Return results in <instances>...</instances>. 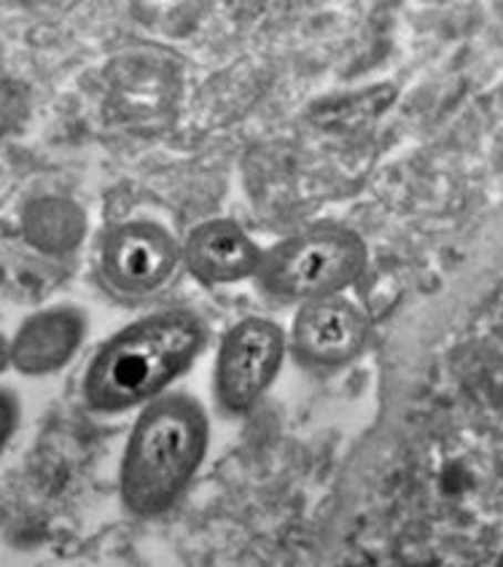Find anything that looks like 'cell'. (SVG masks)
I'll use <instances>...</instances> for the list:
<instances>
[{
	"mask_svg": "<svg viewBox=\"0 0 503 567\" xmlns=\"http://www.w3.org/2000/svg\"><path fill=\"white\" fill-rule=\"evenodd\" d=\"M261 256L264 248L243 229V224L226 216L199 220L181 239L184 269L207 288L256 280Z\"/></svg>",
	"mask_w": 503,
	"mask_h": 567,
	"instance_id": "cell-7",
	"label": "cell"
},
{
	"mask_svg": "<svg viewBox=\"0 0 503 567\" xmlns=\"http://www.w3.org/2000/svg\"><path fill=\"white\" fill-rule=\"evenodd\" d=\"M19 425V401L11 390L0 388V455L6 452L9 441L14 439Z\"/></svg>",
	"mask_w": 503,
	"mask_h": 567,
	"instance_id": "cell-9",
	"label": "cell"
},
{
	"mask_svg": "<svg viewBox=\"0 0 503 567\" xmlns=\"http://www.w3.org/2000/svg\"><path fill=\"white\" fill-rule=\"evenodd\" d=\"M184 269L181 239L162 224L132 218L113 224L97 239L94 275L119 301H148Z\"/></svg>",
	"mask_w": 503,
	"mask_h": 567,
	"instance_id": "cell-4",
	"label": "cell"
},
{
	"mask_svg": "<svg viewBox=\"0 0 503 567\" xmlns=\"http://www.w3.org/2000/svg\"><path fill=\"white\" fill-rule=\"evenodd\" d=\"M288 355V331L273 318L250 315L224 331L213 363V399L232 417L254 412L278 382Z\"/></svg>",
	"mask_w": 503,
	"mask_h": 567,
	"instance_id": "cell-5",
	"label": "cell"
},
{
	"mask_svg": "<svg viewBox=\"0 0 503 567\" xmlns=\"http://www.w3.org/2000/svg\"><path fill=\"white\" fill-rule=\"evenodd\" d=\"M211 450L205 403L184 390L137 409L119 465V495L141 519L162 516L192 487Z\"/></svg>",
	"mask_w": 503,
	"mask_h": 567,
	"instance_id": "cell-2",
	"label": "cell"
},
{
	"mask_svg": "<svg viewBox=\"0 0 503 567\" xmlns=\"http://www.w3.org/2000/svg\"><path fill=\"white\" fill-rule=\"evenodd\" d=\"M6 369H11V358H9V339L0 333V374H3Z\"/></svg>",
	"mask_w": 503,
	"mask_h": 567,
	"instance_id": "cell-11",
	"label": "cell"
},
{
	"mask_svg": "<svg viewBox=\"0 0 503 567\" xmlns=\"http://www.w3.org/2000/svg\"><path fill=\"white\" fill-rule=\"evenodd\" d=\"M211 329L188 307H165L111 333L81 380L86 409L103 417L143 409L165 395L203 355Z\"/></svg>",
	"mask_w": 503,
	"mask_h": 567,
	"instance_id": "cell-1",
	"label": "cell"
},
{
	"mask_svg": "<svg viewBox=\"0 0 503 567\" xmlns=\"http://www.w3.org/2000/svg\"><path fill=\"white\" fill-rule=\"evenodd\" d=\"M372 337V323L363 307L350 296L337 293L297 307L288 329V352L301 369L331 374L358 361Z\"/></svg>",
	"mask_w": 503,
	"mask_h": 567,
	"instance_id": "cell-6",
	"label": "cell"
},
{
	"mask_svg": "<svg viewBox=\"0 0 503 567\" xmlns=\"http://www.w3.org/2000/svg\"><path fill=\"white\" fill-rule=\"evenodd\" d=\"M90 320L81 307L57 305L38 310L9 342L11 369L24 377H52L73 361L84 344Z\"/></svg>",
	"mask_w": 503,
	"mask_h": 567,
	"instance_id": "cell-8",
	"label": "cell"
},
{
	"mask_svg": "<svg viewBox=\"0 0 503 567\" xmlns=\"http://www.w3.org/2000/svg\"><path fill=\"white\" fill-rule=\"evenodd\" d=\"M369 269L367 239L335 220L310 224L264 250L256 286L286 305H307L345 293Z\"/></svg>",
	"mask_w": 503,
	"mask_h": 567,
	"instance_id": "cell-3",
	"label": "cell"
},
{
	"mask_svg": "<svg viewBox=\"0 0 503 567\" xmlns=\"http://www.w3.org/2000/svg\"><path fill=\"white\" fill-rule=\"evenodd\" d=\"M11 122H14V100L0 86V143H3L6 132L11 130Z\"/></svg>",
	"mask_w": 503,
	"mask_h": 567,
	"instance_id": "cell-10",
	"label": "cell"
}]
</instances>
